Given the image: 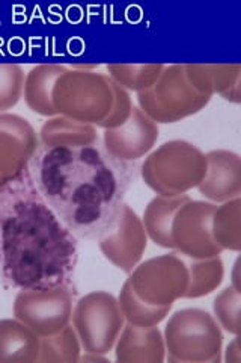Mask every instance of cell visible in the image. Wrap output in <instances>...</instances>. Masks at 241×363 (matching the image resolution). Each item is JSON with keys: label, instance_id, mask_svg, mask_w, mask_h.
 I'll list each match as a JSON object with an SVG mask.
<instances>
[{"label": "cell", "instance_id": "6da1fadb", "mask_svg": "<svg viewBox=\"0 0 241 363\" xmlns=\"http://www.w3.org/2000/svg\"><path fill=\"white\" fill-rule=\"evenodd\" d=\"M142 179L160 196H184L198 188L206 173V156L198 145L172 140L146 155Z\"/></svg>", "mask_w": 241, "mask_h": 363}, {"label": "cell", "instance_id": "7a4b0ae2", "mask_svg": "<svg viewBox=\"0 0 241 363\" xmlns=\"http://www.w3.org/2000/svg\"><path fill=\"white\" fill-rule=\"evenodd\" d=\"M166 357L172 363H217L222 360L223 330L204 309L172 313L163 332Z\"/></svg>", "mask_w": 241, "mask_h": 363}, {"label": "cell", "instance_id": "3957f363", "mask_svg": "<svg viewBox=\"0 0 241 363\" xmlns=\"http://www.w3.org/2000/svg\"><path fill=\"white\" fill-rule=\"evenodd\" d=\"M53 105L57 116L97 126L113 105L112 81L97 72L66 70L56 81Z\"/></svg>", "mask_w": 241, "mask_h": 363}, {"label": "cell", "instance_id": "277c9868", "mask_svg": "<svg viewBox=\"0 0 241 363\" xmlns=\"http://www.w3.org/2000/svg\"><path fill=\"white\" fill-rule=\"evenodd\" d=\"M211 97L199 94L189 84L184 64L165 65L155 85L137 93V104L148 118L157 124L178 123L205 109Z\"/></svg>", "mask_w": 241, "mask_h": 363}, {"label": "cell", "instance_id": "5b68a950", "mask_svg": "<svg viewBox=\"0 0 241 363\" xmlns=\"http://www.w3.org/2000/svg\"><path fill=\"white\" fill-rule=\"evenodd\" d=\"M71 325L86 353L107 354L125 325L118 298L106 291L83 295L74 304Z\"/></svg>", "mask_w": 241, "mask_h": 363}, {"label": "cell", "instance_id": "8992f818", "mask_svg": "<svg viewBox=\"0 0 241 363\" xmlns=\"http://www.w3.org/2000/svg\"><path fill=\"white\" fill-rule=\"evenodd\" d=\"M129 281L143 301L153 306H174L187 292L189 268L177 253L160 255L137 264Z\"/></svg>", "mask_w": 241, "mask_h": 363}, {"label": "cell", "instance_id": "52a82bcc", "mask_svg": "<svg viewBox=\"0 0 241 363\" xmlns=\"http://www.w3.org/2000/svg\"><path fill=\"white\" fill-rule=\"evenodd\" d=\"M13 313L40 337L50 336L71 323L73 295L64 286L23 289L16 295Z\"/></svg>", "mask_w": 241, "mask_h": 363}, {"label": "cell", "instance_id": "ba28073f", "mask_svg": "<svg viewBox=\"0 0 241 363\" xmlns=\"http://www.w3.org/2000/svg\"><path fill=\"white\" fill-rule=\"evenodd\" d=\"M214 209L216 204L206 200L189 199L182 204L172 223V250L192 260L221 256L223 252L211 232Z\"/></svg>", "mask_w": 241, "mask_h": 363}, {"label": "cell", "instance_id": "9c48e42d", "mask_svg": "<svg viewBox=\"0 0 241 363\" xmlns=\"http://www.w3.org/2000/svg\"><path fill=\"white\" fill-rule=\"evenodd\" d=\"M146 245L148 235L142 218L129 204H124L121 208L113 230L100 238L98 241L102 256L127 274L142 262Z\"/></svg>", "mask_w": 241, "mask_h": 363}, {"label": "cell", "instance_id": "30bf717a", "mask_svg": "<svg viewBox=\"0 0 241 363\" xmlns=\"http://www.w3.org/2000/svg\"><path fill=\"white\" fill-rule=\"evenodd\" d=\"M158 133V124L134 106L131 117L122 126L105 130L102 141L110 157L118 161H137L154 150Z\"/></svg>", "mask_w": 241, "mask_h": 363}, {"label": "cell", "instance_id": "8fae6325", "mask_svg": "<svg viewBox=\"0 0 241 363\" xmlns=\"http://www.w3.org/2000/svg\"><path fill=\"white\" fill-rule=\"evenodd\" d=\"M37 130L17 113H0V173L14 179L35 155Z\"/></svg>", "mask_w": 241, "mask_h": 363}, {"label": "cell", "instance_id": "7c38bea8", "mask_svg": "<svg viewBox=\"0 0 241 363\" xmlns=\"http://www.w3.org/2000/svg\"><path fill=\"white\" fill-rule=\"evenodd\" d=\"M206 156V173L196 188L210 203L221 204L241 196V157L233 150H211Z\"/></svg>", "mask_w": 241, "mask_h": 363}, {"label": "cell", "instance_id": "4fadbf2b", "mask_svg": "<svg viewBox=\"0 0 241 363\" xmlns=\"http://www.w3.org/2000/svg\"><path fill=\"white\" fill-rule=\"evenodd\" d=\"M184 72L189 84L199 94H219L235 105L241 101L240 64H184Z\"/></svg>", "mask_w": 241, "mask_h": 363}, {"label": "cell", "instance_id": "5bb4252c", "mask_svg": "<svg viewBox=\"0 0 241 363\" xmlns=\"http://www.w3.org/2000/svg\"><path fill=\"white\" fill-rule=\"evenodd\" d=\"M113 350L118 363H163L166 360L163 332L158 325L136 327L125 323Z\"/></svg>", "mask_w": 241, "mask_h": 363}, {"label": "cell", "instance_id": "9a60e30c", "mask_svg": "<svg viewBox=\"0 0 241 363\" xmlns=\"http://www.w3.org/2000/svg\"><path fill=\"white\" fill-rule=\"evenodd\" d=\"M40 143L45 149H88L98 141L94 124L80 123L64 116L45 121L40 130Z\"/></svg>", "mask_w": 241, "mask_h": 363}, {"label": "cell", "instance_id": "2e32d148", "mask_svg": "<svg viewBox=\"0 0 241 363\" xmlns=\"http://www.w3.org/2000/svg\"><path fill=\"white\" fill-rule=\"evenodd\" d=\"M66 70V67L59 64H40L30 68L23 88V97L30 111L47 118L57 116L53 105V89L57 79Z\"/></svg>", "mask_w": 241, "mask_h": 363}, {"label": "cell", "instance_id": "e0dca14e", "mask_svg": "<svg viewBox=\"0 0 241 363\" xmlns=\"http://www.w3.org/2000/svg\"><path fill=\"white\" fill-rule=\"evenodd\" d=\"M41 337L16 320H0V363H35Z\"/></svg>", "mask_w": 241, "mask_h": 363}, {"label": "cell", "instance_id": "ac0fdd59", "mask_svg": "<svg viewBox=\"0 0 241 363\" xmlns=\"http://www.w3.org/2000/svg\"><path fill=\"white\" fill-rule=\"evenodd\" d=\"M190 197L184 196H160L157 194L151 201L146 204L142 224L148 235L155 245L172 250L170 230L174 223L175 213Z\"/></svg>", "mask_w": 241, "mask_h": 363}, {"label": "cell", "instance_id": "d6986e66", "mask_svg": "<svg viewBox=\"0 0 241 363\" xmlns=\"http://www.w3.org/2000/svg\"><path fill=\"white\" fill-rule=\"evenodd\" d=\"M211 232L222 252H241V197L216 204Z\"/></svg>", "mask_w": 241, "mask_h": 363}, {"label": "cell", "instance_id": "ffe728a7", "mask_svg": "<svg viewBox=\"0 0 241 363\" xmlns=\"http://www.w3.org/2000/svg\"><path fill=\"white\" fill-rule=\"evenodd\" d=\"M117 298L125 323L136 327H155L162 324L172 309V306H153L137 297L129 279L125 280Z\"/></svg>", "mask_w": 241, "mask_h": 363}, {"label": "cell", "instance_id": "44dd1931", "mask_svg": "<svg viewBox=\"0 0 241 363\" xmlns=\"http://www.w3.org/2000/svg\"><path fill=\"white\" fill-rule=\"evenodd\" d=\"M189 268V288L184 295L187 300H196L213 294L222 285L225 267L221 256L192 260Z\"/></svg>", "mask_w": 241, "mask_h": 363}, {"label": "cell", "instance_id": "7402d4cb", "mask_svg": "<svg viewBox=\"0 0 241 363\" xmlns=\"http://www.w3.org/2000/svg\"><path fill=\"white\" fill-rule=\"evenodd\" d=\"M163 68V64H109L106 70L112 82L137 94L151 89Z\"/></svg>", "mask_w": 241, "mask_h": 363}, {"label": "cell", "instance_id": "603a6c76", "mask_svg": "<svg viewBox=\"0 0 241 363\" xmlns=\"http://www.w3.org/2000/svg\"><path fill=\"white\" fill-rule=\"evenodd\" d=\"M82 350L80 339L70 323L61 332L41 337L37 363H76Z\"/></svg>", "mask_w": 241, "mask_h": 363}, {"label": "cell", "instance_id": "cb8c5ba5", "mask_svg": "<svg viewBox=\"0 0 241 363\" xmlns=\"http://www.w3.org/2000/svg\"><path fill=\"white\" fill-rule=\"evenodd\" d=\"M213 316L222 330L233 336L241 333V291L233 285L222 289L213 303Z\"/></svg>", "mask_w": 241, "mask_h": 363}, {"label": "cell", "instance_id": "d4e9b609", "mask_svg": "<svg viewBox=\"0 0 241 363\" xmlns=\"http://www.w3.org/2000/svg\"><path fill=\"white\" fill-rule=\"evenodd\" d=\"M25 72L17 64H0V113L13 109L23 97Z\"/></svg>", "mask_w": 241, "mask_h": 363}, {"label": "cell", "instance_id": "484cf974", "mask_svg": "<svg viewBox=\"0 0 241 363\" xmlns=\"http://www.w3.org/2000/svg\"><path fill=\"white\" fill-rule=\"evenodd\" d=\"M112 89H113V105L109 112V116L102 120L100 124H97V128H101L102 130H110V129H117L127 121L131 117L133 112V97L131 93H129L127 89H124L118 84L112 82Z\"/></svg>", "mask_w": 241, "mask_h": 363}, {"label": "cell", "instance_id": "4316f807", "mask_svg": "<svg viewBox=\"0 0 241 363\" xmlns=\"http://www.w3.org/2000/svg\"><path fill=\"white\" fill-rule=\"evenodd\" d=\"M228 363H241V348H240V336H234V339L226 347V357Z\"/></svg>", "mask_w": 241, "mask_h": 363}, {"label": "cell", "instance_id": "83f0119b", "mask_svg": "<svg viewBox=\"0 0 241 363\" xmlns=\"http://www.w3.org/2000/svg\"><path fill=\"white\" fill-rule=\"evenodd\" d=\"M78 362H109L106 354H98V353H86L85 356H80Z\"/></svg>", "mask_w": 241, "mask_h": 363}, {"label": "cell", "instance_id": "f1b7e54d", "mask_svg": "<svg viewBox=\"0 0 241 363\" xmlns=\"http://www.w3.org/2000/svg\"><path fill=\"white\" fill-rule=\"evenodd\" d=\"M231 285L235 289L241 291V288H240V257L235 260L234 268H233V283H231Z\"/></svg>", "mask_w": 241, "mask_h": 363}, {"label": "cell", "instance_id": "f546056e", "mask_svg": "<svg viewBox=\"0 0 241 363\" xmlns=\"http://www.w3.org/2000/svg\"><path fill=\"white\" fill-rule=\"evenodd\" d=\"M9 180H13V179H9L8 176H5V174H2L0 173V186H4L6 182H9Z\"/></svg>", "mask_w": 241, "mask_h": 363}]
</instances>
